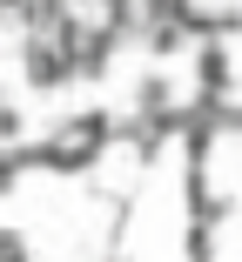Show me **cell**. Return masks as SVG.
Here are the masks:
<instances>
[{"label": "cell", "mask_w": 242, "mask_h": 262, "mask_svg": "<svg viewBox=\"0 0 242 262\" xmlns=\"http://www.w3.org/2000/svg\"><path fill=\"white\" fill-rule=\"evenodd\" d=\"M20 74H27V88H40V94H54V88L81 81V74H74V61L61 54L54 40H27V47H20Z\"/></svg>", "instance_id": "obj_1"}, {"label": "cell", "mask_w": 242, "mask_h": 262, "mask_svg": "<svg viewBox=\"0 0 242 262\" xmlns=\"http://www.w3.org/2000/svg\"><path fill=\"white\" fill-rule=\"evenodd\" d=\"M0 262H34V249H27V235H20V229H7V242H0Z\"/></svg>", "instance_id": "obj_5"}, {"label": "cell", "mask_w": 242, "mask_h": 262, "mask_svg": "<svg viewBox=\"0 0 242 262\" xmlns=\"http://www.w3.org/2000/svg\"><path fill=\"white\" fill-rule=\"evenodd\" d=\"M27 7H34V0H7V14H27Z\"/></svg>", "instance_id": "obj_7"}, {"label": "cell", "mask_w": 242, "mask_h": 262, "mask_svg": "<svg viewBox=\"0 0 242 262\" xmlns=\"http://www.w3.org/2000/svg\"><path fill=\"white\" fill-rule=\"evenodd\" d=\"M182 255H188V262H215V255H222L215 229H209V222H195V229H188V242H182Z\"/></svg>", "instance_id": "obj_3"}, {"label": "cell", "mask_w": 242, "mask_h": 262, "mask_svg": "<svg viewBox=\"0 0 242 262\" xmlns=\"http://www.w3.org/2000/svg\"><path fill=\"white\" fill-rule=\"evenodd\" d=\"M141 40H148V54H155V61H168V54H182V40H188V27H148Z\"/></svg>", "instance_id": "obj_4"}, {"label": "cell", "mask_w": 242, "mask_h": 262, "mask_svg": "<svg viewBox=\"0 0 242 262\" xmlns=\"http://www.w3.org/2000/svg\"><path fill=\"white\" fill-rule=\"evenodd\" d=\"M195 81H202V94H222V88L235 81V68H229V47H222V40H209L202 54H195Z\"/></svg>", "instance_id": "obj_2"}, {"label": "cell", "mask_w": 242, "mask_h": 262, "mask_svg": "<svg viewBox=\"0 0 242 262\" xmlns=\"http://www.w3.org/2000/svg\"><path fill=\"white\" fill-rule=\"evenodd\" d=\"M0 135H7V148H14V141L27 135V115H20V108H0Z\"/></svg>", "instance_id": "obj_6"}]
</instances>
